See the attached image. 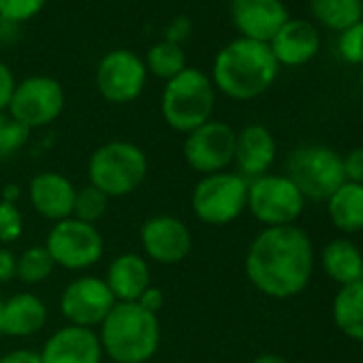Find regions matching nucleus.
I'll return each instance as SVG.
<instances>
[{
  "label": "nucleus",
  "mask_w": 363,
  "mask_h": 363,
  "mask_svg": "<svg viewBox=\"0 0 363 363\" xmlns=\"http://www.w3.org/2000/svg\"><path fill=\"white\" fill-rule=\"evenodd\" d=\"M248 280L267 297L289 299L299 295L312 276L314 250L303 229L295 225L265 227L246 255Z\"/></svg>",
  "instance_id": "nucleus-1"
},
{
  "label": "nucleus",
  "mask_w": 363,
  "mask_h": 363,
  "mask_svg": "<svg viewBox=\"0 0 363 363\" xmlns=\"http://www.w3.org/2000/svg\"><path fill=\"white\" fill-rule=\"evenodd\" d=\"M278 69L280 65L267 43L238 37L216 54L210 79L229 99L252 101L272 88Z\"/></svg>",
  "instance_id": "nucleus-2"
},
{
  "label": "nucleus",
  "mask_w": 363,
  "mask_h": 363,
  "mask_svg": "<svg viewBox=\"0 0 363 363\" xmlns=\"http://www.w3.org/2000/svg\"><path fill=\"white\" fill-rule=\"evenodd\" d=\"M103 354L116 363H145L160 344L158 314L147 312L137 301L116 303L99 327Z\"/></svg>",
  "instance_id": "nucleus-3"
},
{
  "label": "nucleus",
  "mask_w": 363,
  "mask_h": 363,
  "mask_svg": "<svg viewBox=\"0 0 363 363\" xmlns=\"http://www.w3.org/2000/svg\"><path fill=\"white\" fill-rule=\"evenodd\" d=\"M216 105V88L208 73L186 67L179 75L164 82L160 111L169 128L189 135L212 120Z\"/></svg>",
  "instance_id": "nucleus-4"
},
{
  "label": "nucleus",
  "mask_w": 363,
  "mask_h": 363,
  "mask_svg": "<svg viewBox=\"0 0 363 363\" xmlns=\"http://www.w3.org/2000/svg\"><path fill=\"white\" fill-rule=\"evenodd\" d=\"M90 184L103 195L128 197L147 177V156L145 152L124 139H113L96 147L88 160Z\"/></svg>",
  "instance_id": "nucleus-5"
},
{
  "label": "nucleus",
  "mask_w": 363,
  "mask_h": 363,
  "mask_svg": "<svg viewBox=\"0 0 363 363\" xmlns=\"http://www.w3.org/2000/svg\"><path fill=\"white\" fill-rule=\"evenodd\" d=\"M248 203V179L240 173L220 171L203 175L191 197L197 220L210 227H225L242 216Z\"/></svg>",
  "instance_id": "nucleus-6"
},
{
  "label": "nucleus",
  "mask_w": 363,
  "mask_h": 363,
  "mask_svg": "<svg viewBox=\"0 0 363 363\" xmlns=\"http://www.w3.org/2000/svg\"><path fill=\"white\" fill-rule=\"evenodd\" d=\"M289 179L303 195V199L327 201L344 182L342 156L325 145L297 147L286 162Z\"/></svg>",
  "instance_id": "nucleus-7"
},
{
  "label": "nucleus",
  "mask_w": 363,
  "mask_h": 363,
  "mask_svg": "<svg viewBox=\"0 0 363 363\" xmlns=\"http://www.w3.org/2000/svg\"><path fill=\"white\" fill-rule=\"evenodd\" d=\"M43 246L56 265L71 272H82L96 265L105 252V240L96 225L82 223L73 216L54 223Z\"/></svg>",
  "instance_id": "nucleus-8"
},
{
  "label": "nucleus",
  "mask_w": 363,
  "mask_h": 363,
  "mask_svg": "<svg viewBox=\"0 0 363 363\" xmlns=\"http://www.w3.org/2000/svg\"><path fill=\"white\" fill-rule=\"evenodd\" d=\"M303 195L286 175L265 173L248 182L250 214L267 227L293 225L303 212Z\"/></svg>",
  "instance_id": "nucleus-9"
},
{
  "label": "nucleus",
  "mask_w": 363,
  "mask_h": 363,
  "mask_svg": "<svg viewBox=\"0 0 363 363\" xmlns=\"http://www.w3.org/2000/svg\"><path fill=\"white\" fill-rule=\"evenodd\" d=\"M65 109V88L50 75H30L18 82L7 113L26 128H43L58 120Z\"/></svg>",
  "instance_id": "nucleus-10"
},
{
  "label": "nucleus",
  "mask_w": 363,
  "mask_h": 363,
  "mask_svg": "<svg viewBox=\"0 0 363 363\" xmlns=\"http://www.w3.org/2000/svg\"><path fill=\"white\" fill-rule=\"evenodd\" d=\"M94 79L99 94L105 101L126 105L141 96L147 82V69L143 58L133 50H111L101 58Z\"/></svg>",
  "instance_id": "nucleus-11"
},
{
  "label": "nucleus",
  "mask_w": 363,
  "mask_h": 363,
  "mask_svg": "<svg viewBox=\"0 0 363 363\" xmlns=\"http://www.w3.org/2000/svg\"><path fill=\"white\" fill-rule=\"evenodd\" d=\"M235 137L238 133L229 124L210 120L186 135L182 145L184 160L203 175L220 173L235 160Z\"/></svg>",
  "instance_id": "nucleus-12"
},
{
  "label": "nucleus",
  "mask_w": 363,
  "mask_h": 363,
  "mask_svg": "<svg viewBox=\"0 0 363 363\" xmlns=\"http://www.w3.org/2000/svg\"><path fill=\"white\" fill-rule=\"evenodd\" d=\"M116 303L105 278L99 276H79L69 282L60 295V312L69 325L88 329L101 327Z\"/></svg>",
  "instance_id": "nucleus-13"
},
{
  "label": "nucleus",
  "mask_w": 363,
  "mask_h": 363,
  "mask_svg": "<svg viewBox=\"0 0 363 363\" xmlns=\"http://www.w3.org/2000/svg\"><path fill=\"white\" fill-rule=\"evenodd\" d=\"M139 240L145 257L158 265H177L193 250L189 225L171 214L150 216L139 229Z\"/></svg>",
  "instance_id": "nucleus-14"
},
{
  "label": "nucleus",
  "mask_w": 363,
  "mask_h": 363,
  "mask_svg": "<svg viewBox=\"0 0 363 363\" xmlns=\"http://www.w3.org/2000/svg\"><path fill=\"white\" fill-rule=\"evenodd\" d=\"M229 11L240 37L259 43H269L291 18L282 0H231Z\"/></svg>",
  "instance_id": "nucleus-15"
},
{
  "label": "nucleus",
  "mask_w": 363,
  "mask_h": 363,
  "mask_svg": "<svg viewBox=\"0 0 363 363\" xmlns=\"http://www.w3.org/2000/svg\"><path fill=\"white\" fill-rule=\"evenodd\" d=\"M39 354L41 363H101L103 346L94 329L67 325L48 337Z\"/></svg>",
  "instance_id": "nucleus-16"
},
{
  "label": "nucleus",
  "mask_w": 363,
  "mask_h": 363,
  "mask_svg": "<svg viewBox=\"0 0 363 363\" xmlns=\"http://www.w3.org/2000/svg\"><path fill=\"white\" fill-rule=\"evenodd\" d=\"M267 45L280 67H303L318 54L320 33L310 20L289 18Z\"/></svg>",
  "instance_id": "nucleus-17"
},
{
  "label": "nucleus",
  "mask_w": 363,
  "mask_h": 363,
  "mask_svg": "<svg viewBox=\"0 0 363 363\" xmlns=\"http://www.w3.org/2000/svg\"><path fill=\"white\" fill-rule=\"evenodd\" d=\"M77 189L73 182L56 171H43L35 175L28 184V199L37 214L52 223H60L73 216Z\"/></svg>",
  "instance_id": "nucleus-18"
},
{
  "label": "nucleus",
  "mask_w": 363,
  "mask_h": 363,
  "mask_svg": "<svg viewBox=\"0 0 363 363\" xmlns=\"http://www.w3.org/2000/svg\"><path fill=\"white\" fill-rule=\"evenodd\" d=\"M276 160V139L263 124H248L235 137V164L242 177H261Z\"/></svg>",
  "instance_id": "nucleus-19"
},
{
  "label": "nucleus",
  "mask_w": 363,
  "mask_h": 363,
  "mask_svg": "<svg viewBox=\"0 0 363 363\" xmlns=\"http://www.w3.org/2000/svg\"><path fill=\"white\" fill-rule=\"evenodd\" d=\"M105 282H107L109 291L113 293L116 301H120V303L137 301L145 293V289L152 286L150 284V267L141 255L122 252L109 263Z\"/></svg>",
  "instance_id": "nucleus-20"
},
{
  "label": "nucleus",
  "mask_w": 363,
  "mask_h": 363,
  "mask_svg": "<svg viewBox=\"0 0 363 363\" xmlns=\"http://www.w3.org/2000/svg\"><path fill=\"white\" fill-rule=\"evenodd\" d=\"M48 323V306L35 293H16L3 306V333L28 337L39 333Z\"/></svg>",
  "instance_id": "nucleus-21"
},
{
  "label": "nucleus",
  "mask_w": 363,
  "mask_h": 363,
  "mask_svg": "<svg viewBox=\"0 0 363 363\" xmlns=\"http://www.w3.org/2000/svg\"><path fill=\"white\" fill-rule=\"evenodd\" d=\"M320 263H323L325 274L342 286L363 282V255L348 240L329 242L323 248Z\"/></svg>",
  "instance_id": "nucleus-22"
},
{
  "label": "nucleus",
  "mask_w": 363,
  "mask_h": 363,
  "mask_svg": "<svg viewBox=\"0 0 363 363\" xmlns=\"http://www.w3.org/2000/svg\"><path fill=\"white\" fill-rule=\"evenodd\" d=\"M327 212L340 231H363V186L354 182H344L327 199Z\"/></svg>",
  "instance_id": "nucleus-23"
},
{
  "label": "nucleus",
  "mask_w": 363,
  "mask_h": 363,
  "mask_svg": "<svg viewBox=\"0 0 363 363\" xmlns=\"http://www.w3.org/2000/svg\"><path fill=\"white\" fill-rule=\"evenodd\" d=\"M333 320L344 335L363 342V282L340 289L333 299Z\"/></svg>",
  "instance_id": "nucleus-24"
},
{
  "label": "nucleus",
  "mask_w": 363,
  "mask_h": 363,
  "mask_svg": "<svg viewBox=\"0 0 363 363\" xmlns=\"http://www.w3.org/2000/svg\"><path fill=\"white\" fill-rule=\"evenodd\" d=\"M310 13L323 28L342 33L363 20V0H310Z\"/></svg>",
  "instance_id": "nucleus-25"
},
{
  "label": "nucleus",
  "mask_w": 363,
  "mask_h": 363,
  "mask_svg": "<svg viewBox=\"0 0 363 363\" xmlns=\"http://www.w3.org/2000/svg\"><path fill=\"white\" fill-rule=\"evenodd\" d=\"M143 62H145L147 75L169 82L186 69V52L182 45L162 39L147 50Z\"/></svg>",
  "instance_id": "nucleus-26"
},
{
  "label": "nucleus",
  "mask_w": 363,
  "mask_h": 363,
  "mask_svg": "<svg viewBox=\"0 0 363 363\" xmlns=\"http://www.w3.org/2000/svg\"><path fill=\"white\" fill-rule=\"evenodd\" d=\"M54 267L56 263L45 246H30L18 257L16 278H20L26 284H41L52 276Z\"/></svg>",
  "instance_id": "nucleus-27"
},
{
  "label": "nucleus",
  "mask_w": 363,
  "mask_h": 363,
  "mask_svg": "<svg viewBox=\"0 0 363 363\" xmlns=\"http://www.w3.org/2000/svg\"><path fill=\"white\" fill-rule=\"evenodd\" d=\"M109 206V197L103 195L99 189H94L92 184L77 189L75 193V203H73V218L82 220V223H90L96 225Z\"/></svg>",
  "instance_id": "nucleus-28"
},
{
  "label": "nucleus",
  "mask_w": 363,
  "mask_h": 363,
  "mask_svg": "<svg viewBox=\"0 0 363 363\" xmlns=\"http://www.w3.org/2000/svg\"><path fill=\"white\" fill-rule=\"evenodd\" d=\"M28 137H30V128H26L7 111L0 113V158L13 156L18 150L26 145Z\"/></svg>",
  "instance_id": "nucleus-29"
},
{
  "label": "nucleus",
  "mask_w": 363,
  "mask_h": 363,
  "mask_svg": "<svg viewBox=\"0 0 363 363\" xmlns=\"http://www.w3.org/2000/svg\"><path fill=\"white\" fill-rule=\"evenodd\" d=\"M48 0H0V20L7 24H26L35 20Z\"/></svg>",
  "instance_id": "nucleus-30"
},
{
  "label": "nucleus",
  "mask_w": 363,
  "mask_h": 363,
  "mask_svg": "<svg viewBox=\"0 0 363 363\" xmlns=\"http://www.w3.org/2000/svg\"><path fill=\"white\" fill-rule=\"evenodd\" d=\"M337 54L346 65H363V20L340 33Z\"/></svg>",
  "instance_id": "nucleus-31"
},
{
  "label": "nucleus",
  "mask_w": 363,
  "mask_h": 363,
  "mask_svg": "<svg viewBox=\"0 0 363 363\" xmlns=\"http://www.w3.org/2000/svg\"><path fill=\"white\" fill-rule=\"evenodd\" d=\"M24 233V216L16 203L0 199V244H11Z\"/></svg>",
  "instance_id": "nucleus-32"
},
{
  "label": "nucleus",
  "mask_w": 363,
  "mask_h": 363,
  "mask_svg": "<svg viewBox=\"0 0 363 363\" xmlns=\"http://www.w3.org/2000/svg\"><path fill=\"white\" fill-rule=\"evenodd\" d=\"M191 35H193V22H191V18H186V16H175V18L167 24L164 41H171V43L182 45Z\"/></svg>",
  "instance_id": "nucleus-33"
},
{
  "label": "nucleus",
  "mask_w": 363,
  "mask_h": 363,
  "mask_svg": "<svg viewBox=\"0 0 363 363\" xmlns=\"http://www.w3.org/2000/svg\"><path fill=\"white\" fill-rule=\"evenodd\" d=\"M342 164L346 182H354V184L363 186V147L350 150L346 158H342Z\"/></svg>",
  "instance_id": "nucleus-34"
},
{
  "label": "nucleus",
  "mask_w": 363,
  "mask_h": 363,
  "mask_svg": "<svg viewBox=\"0 0 363 363\" xmlns=\"http://www.w3.org/2000/svg\"><path fill=\"white\" fill-rule=\"evenodd\" d=\"M16 86H18V82H16L13 71H11L3 60H0V113H5V111H7Z\"/></svg>",
  "instance_id": "nucleus-35"
},
{
  "label": "nucleus",
  "mask_w": 363,
  "mask_h": 363,
  "mask_svg": "<svg viewBox=\"0 0 363 363\" xmlns=\"http://www.w3.org/2000/svg\"><path fill=\"white\" fill-rule=\"evenodd\" d=\"M18 274V257L9 250L0 246V282H9Z\"/></svg>",
  "instance_id": "nucleus-36"
},
{
  "label": "nucleus",
  "mask_w": 363,
  "mask_h": 363,
  "mask_svg": "<svg viewBox=\"0 0 363 363\" xmlns=\"http://www.w3.org/2000/svg\"><path fill=\"white\" fill-rule=\"evenodd\" d=\"M137 303H139L141 308H145L147 312L158 314V310H160V308H162V303H164L162 291H160L158 286H147V289H145V293L137 299Z\"/></svg>",
  "instance_id": "nucleus-37"
},
{
  "label": "nucleus",
  "mask_w": 363,
  "mask_h": 363,
  "mask_svg": "<svg viewBox=\"0 0 363 363\" xmlns=\"http://www.w3.org/2000/svg\"><path fill=\"white\" fill-rule=\"evenodd\" d=\"M0 363H41V354L30 348H18L0 357Z\"/></svg>",
  "instance_id": "nucleus-38"
},
{
  "label": "nucleus",
  "mask_w": 363,
  "mask_h": 363,
  "mask_svg": "<svg viewBox=\"0 0 363 363\" xmlns=\"http://www.w3.org/2000/svg\"><path fill=\"white\" fill-rule=\"evenodd\" d=\"M252 363H286V361H284V357H280V354L265 352V354H259Z\"/></svg>",
  "instance_id": "nucleus-39"
},
{
  "label": "nucleus",
  "mask_w": 363,
  "mask_h": 363,
  "mask_svg": "<svg viewBox=\"0 0 363 363\" xmlns=\"http://www.w3.org/2000/svg\"><path fill=\"white\" fill-rule=\"evenodd\" d=\"M20 197V189L16 184H9L5 191H3V201H9V203H16V199Z\"/></svg>",
  "instance_id": "nucleus-40"
},
{
  "label": "nucleus",
  "mask_w": 363,
  "mask_h": 363,
  "mask_svg": "<svg viewBox=\"0 0 363 363\" xmlns=\"http://www.w3.org/2000/svg\"><path fill=\"white\" fill-rule=\"evenodd\" d=\"M3 306H5V301L0 297V333H3Z\"/></svg>",
  "instance_id": "nucleus-41"
},
{
  "label": "nucleus",
  "mask_w": 363,
  "mask_h": 363,
  "mask_svg": "<svg viewBox=\"0 0 363 363\" xmlns=\"http://www.w3.org/2000/svg\"><path fill=\"white\" fill-rule=\"evenodd\" d=\"M361 88H363V71H361Z\"/></svg>",
  "instance_id": "nucleus-42"
}]
</instances>
